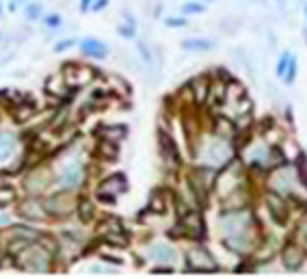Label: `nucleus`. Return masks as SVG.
I'll return each mask as SVG.
<instances>
[{
  "label": "nucleus",
  "mask_w": 307,
  "mask_h": 279,
  "mask_svg": "<svg viewBox=\"0 0 307 279\" xmlns=\"http://www.w3.org/2000/svg\"><path fill=\"white\" fill-rule=\"evenodd\" d=\"M279 2H283V0H279Z\"/></svg>",
  "instance_id": "obj_32"
},
{
  "label": "nucleus",
  "mask_w": 307,
  "mask_h": 279,
  "mask_svg": "<svg viewBox=\"0 0 307 279\" xmlns=\"http://www.w3.org/2000/svg\"><path fill=\"white\" fill-rule=\"evenodd\" d=\"M184 11L186 13H203L206 7H203V4H197V2H188V4H184Z\"/></svg>",
  "instance_id": "obj_18"
},
{
  "label": "nucleus",
  "mask_w": 307,
  "mask_h": 279,
  "mask_svg": "<svg viewBox=\"0 0 307 279\" xmlns=\"http://www.w3.org/2000/svg\"><path fill=\"white\" fill-rule=\"evenodd\" d=\"M266 202H268V208H271L273 218H275L277 223H283V221H286L288 208H286V203H283V199L277 197L275 193H271V195H266Z\"/></svg>",
  "instance_id": "obj_4"
},
{
  "label": "nucleus",
  "mask_w": 307,
  "mask_h": 279,
  "mask_svg": "<svg viewBox=\"0 0 307 279\" xmlns=\"http://www.w3.org/2000/svg\"><path fill=\"white\" fill-rule=\"evenodd\" d=\"M288 63H290V57H288V54H283L281 61H279V65H277V76H283V74H286Z\"/></svg>",
  "instance_id": "obj_19"
},
{
  "label": "nucleus",
  "mask_w": 307,
  "mask_h": 279,
  "mask_svg": "<svg viewBox=\"0 0 307 279\" xmlns=\"http://www.w3.org/2000/svg\"><path fill=\"white\" fill-rule=\"evenodd\" d=\"M286 72H288V82H292V80H294V72H296V63L292 61V59H290V63H288Z\"/></svg>",
  "instance_id": "obj_21"
},
{
  "label": "nucleus",
  "mask_w": 307,
  "mask_h": 279,
  "mask_svg": "<svg viewBox=\"0 0 307 279\" xmlns=\"http://www.w3.org/2000/svg\"><path fill=\"white\" fill-rule=\"evenodd\" d=\"M138 50H141V57L145 59L147 63H152V54H150V50H147V46L145 44H138Z\"/></svg>",
  "instance_id": "obj_22"
},
{
  "label": "nucleus",
  "mask_w": 307,
  "mask_h": 279,
  "mask_svg": "<svg viewBox=\"0 0 307 279\" xmlns=\"http://www.w3.org/2000/svg\"><path fill=\"white\" fill-rule=\"evenodd\" d=\"M184 48L186 50H210L212 48V41H206V39H190V41H186L184 44Z\"/></svg>",
  "instance_id": "obj_15"
},
{
  "label": "nucleus",
  "mask_w": 307,
  "mask_h": 279,
  "mask_svg": "<svg viewBox=\"0 0 307 279\" xmlns=\"http://www.w3.org/2000/svg\"><path fill=\"white\" fill-rule=\"evenodd\" d=\"M106 240H108L110 245H119V247H123V245H128V236H123L122 232H110L108 236H106Z\"/></svg>",
  "instance_id": "obj_16"
},
{
  "label": "nucleus",
  "mask_w": 307,
  "mask_h": 279,
  "mask_svg": "<svg viewBox=\"0 0 307 279\" xmlns=\"http://www.w3.org/2000/svg\"><path fill=\"white\" fill-rule=\"evenodd\" d=\"M15 152V139L11 134H0V160H7Z\"/></svg>",
  "instance_id": "obj_11"
},
{
  "label": "nucleus",
  "mask_w": 307,
  "mask_h": 279,
  "mask_svg": "<svg viewBox=\"0 0 307 279\" xmlns=\"http://www.w3.org/2000/svg\"><path fill=\"white\" fill-rule=\"evenodd\" d=\"M80 178H82V169H80V167H78V165H69L67 169L59 175V182H61L65 188H72V186H76L78 182H80Z\"/></svg>",
  "instance_id": "obj_5"
},
{
  "label": "nucleus",
  "mask_w": 307,
  "mask_h": 279,
  "mask_svg": "<svg viewBox=\"0 0 307 279\" xmlns=\"http://www.w3.org/2000/svg\"><path fill=\"white\" fill-rule=\"evenodd\" d=\"M37 206H39L37 202H26L24 206L20 208V215L26 217V218H39L41 217V208H39V210H32V208H37Z\"/></svg>",
  "instance_id": "obj_14"
},
{
  "label": "nucleus",
  "mask_w": 307,
  "mask_h": 279,
  "mask_svg": "<svg viewBox=\"0 0 307 279\" xmlns=\"http://www.w3.org/2000/svg\"><path fill=\"white\" fill-rule=\"evenodd\" d=\"M119 35H122V37H134L132 29H125V26H119Z\"/></svg>",
  "instance_id": "obj_26"
},
{
  "label": "nucleus",
  "mask_w": 307,
  "mask_h": 279,
  "mask_svg": "<svg viewBox=\"0 0 307 279\" xmlns=\"http://www.w3.org/2000/svg\"><path fill=\"white\" fill-rule=\"evenodd\" d=\"M283 264H286V268H290V271H294V268H299L301 264V251L296 245H288L286 251H283Z\"/></svg>",
  "instance_id": "obj_8"
},
{
  "label": "nucleus",
  "mask_w": 307,
  "mask_h": 279,
  "mask_svg": "<svg viewBox=\"0 0 307 279\" xmlns=\"http://www.w3.org/2000/svg\"><path fill=\"white\" fill-rule=\"evenodd\" d=\"M72 44H74L72 39H69V41H63V44H59V46H57V50H65V48H69Z\"/></svg>",
  "instance_id": "obj_28"
},
{
  "label": "nucleus",
  "mask_w": 307,
  "mask_h": 279,
  "mask_svg": "<svg viewBox=\"0 0 307 279\" xmlns=\"http://www.w3.org/2000/svg\"><path fill=\"white\" fill-rule=\"evenodd\" d=\"M125 188H128V180H125L122 173H117L100 186V193H108L110 197H115V195H119V193H125Z\"/></svg>",
  "instance_id": "obj_2"
},
{
  "label": "nucleus",
  "mask_w": 307,
  "mask_h": 279,
  "mask_svg": "<svg viewBox=\"0 0 307 279\" xmlns=\"http://www.w3.org/2000/svg\"><path fill=\"white\" fill-rule=\"evenodd\" d=\"M91 2H93V0H82V9H89Z\"/></svg>",
  "instance_id": "obj_29"
},
{
  "label": "nucleus",
  "mask_w": 307,
  "mask_h": 279,
  "mask_svg": "<svg viewBox=\"0 0 307 279\" xmlns=\"http://www.w3.org/2000/svg\"><path fill=\"white\" fill-rule=\"evenodd\" d=\"M78 215H80V218L85 223L91 221V217H93V203L89 202V199H82V202L78 203Z\"/></svg>",
  "instance_id": "obj_13"
},
{
  "label": "nucleus",
  "mask_w": 307,
  "mask_h": 279,
  "mask_svg": "<svg viewBox=\"0 0 307 279\" xmlns=\"http://www.w3.org/2000/svg\"><path fill=\"white\" fill-rule=\"evenodd\" d=\"M46 91L48 93H57V95H65V85L61 78H48V82H46Z\"/></svg>",
  "instance_id": "obj_12"
},
{
  "label": "nucleus",
  "mask_w": 307,
  "mask_h": 279,
  "mask_svg": "<svg viewBox=\"0 0 307 279\" xmlns=\"http://www.w3.org/2000/svg\"><path fill=\"white\" fill-rule=\"evenodd\" d=\"M150 210L156 212V215H162L165 212V199L160 197V195H154L152 202H150Z\"/></svg>",
  "instance_id": "obj_17"
},
{
  "label": "nucleus",
  "mask_w": 307,
  "mask_h": 279,
  "mask_svg": "<svg viewBox=\"0 0 307 279\" xmlns=\"http://www.w3.org/2000/svg\"><path fill=\"white\" fill-rule=\"evenodd\" d=\"M190 268H193V271H215L216 264L212 262V258L208 255V251L195 249L193 253H190Z\"/></svg>",
  "instance_id": "obj_1"
},
{
  "label": "nucleus",
  "mask_w": 307,
  "mask_h": 279,
  "mask_svg": "<svg viewBox=\"0 0 307 279\" xmlns=\"http://www.w3.org/2000/svg\"><path fill=\"white\" fill-rule=\"evenodd\" d=\"M182 227H184V234H190V236H201L203 234V223H201V217L195 215V212H186L182 217Z\"/></svg>",
  "instance_id": "obj_3"
},
{
  "label": "nucleus",
  "mask_w": 307,
  "mask_h": 279,
  "mask_svg": "<svg viewBox=\"0 0 307 279\" xmlns=\"http://www.w3.org/2000/svg\"><path fill=\"white\" fill-rule=\"evenodd\" d=\"M106 4H108V0H97V2L93 4V11H102V9H104Z\"/></svg>",
  "instance_id": "obj_25"
},
{
  "label": "nucleus",
  "mask_w": 307,
  "mask_h": 279,
  "mask_svg": "<svg viewBox=\"0 0 307 279\" xmlns=\"http://www.w3.org/2000/svg\"><path fill=\"white\" fill-rule=\"evenodd\" d=\"M39 13H41V7H39V4H31L29 11H26V16H29L31 20H35V17L39 16Z\"/></svg>",
  "instance_id": "obj_20"
},
{
  "label": "nucleus",
  "mask_w": 307,
  "mask_h": 279,
  "mask_svg": "<svg viewBox=\"0 0 307 279\" xmlns=\"http://www.w3.org/2000/svg\"><path fill=\"white\" fill-rule=\"evenodd\" d=\"M128 134V130L123 125H104L100 128V137H104V141H122Z\"/></svg>",
  "instance_id": "obj_9"
},
{
  "label": "nucleus",
  "mask_w": 307,
  "mask_h": 279,
  "mask_svg": "<svg viewBox=\"0 0 307 279\" xmlns=\"http://www.w3.org/2000/svg\"><path fill=\"white\" fill-rule=\"evenodd\" d=\"M160 150H162V156H165L167 160H180V154H178V150H175L169 134H160Z\"/></svg>",
  "instance_id": "obj_10"
},
{
  "label": "nucleus",
  "mask_w": 307,
  "mask_h": 279,
  "mask_svg": "<svg viewBox=\"0 0 307 279\" xmlns=\"http://www.w3.org/2000/svg\"><path fill=\"white\" fill-rule=\"evenodd\" d=\"M184 24H186L184 17H178V20H173V17H171V20H167V26H184Z\"/></svg>",
  "instance_id": "obj_24"
},
{
  "label": "nucleus",
  "mask_w": 307,
  "mask_h": 279,
  "mask_svg": "<svg viewBox=\"0 0 307 279\" xmlns=\"http://www.w3.org/2000/svg\"><path fill=\"white\" fill-rule=\"evenodd\" d=\"M15 2H24V0H15Z\"/></svg>",
  "instance_id": "obj_30"
},
{
  "label": "nucleus",
  "mask_w": 307,
  "mask_h": 279,
  "mask_svg": "<svg viewBox=\"0 0 307 279\" xmlns=\"http://www.w3.org/2000/svg\"><path fill=\"white\" fill-rule=\"evenodd\" d=\"M82 52L89 54V57H95V59H104L106 54H108V50H106V46L100 44V41L87 39V41H82Z\"/></svg>",
  "instance_id": "obj_6"
},
{
  "label": "nucleus",
  "mask_w": 307,
  "mask_h": 279,
  "mask_svg": "<svg viewBox=\"0 0 307 279\" xmlns=\"http://www.w3.org/2000/svg\"><path fill=\"white\" fill-rule=\"evenodd\" d=\"M102 258H104L106 262H113V264H117V266H119V264H123V260H122V258H117V255H108V253H104V255H102Z\"/></svg>",
  "instance_id": "obj_23"
},
{
  "label": "nucleus",
  "mask_w": 307,
  "mask_h": 279,
  "mask_svg": "<svg viewBox=\"0 0 307 279\" xmlns=\"http://www.w3.org/2000/svg\"><path fill=\"white\" fill-rule=\"evenodd\" d=\"M46 22H48L50 26H59V22H61V20H59V16H48V20H46Z\"/></svg>",
  "instance_id": "obj_27"
},
{
  "label": "nucleus",
  "mask_w": 307,
  "mask_h": 279,
  "mask_svg": "<svg viewBox=\"0 0 307 279\" xmlns=\"http://www.w3.org/2000/svg\"><path fill=\"white\" fill-rule=\"evenodd\" d=\"M305 13H307V4H305Z\"/></svg>",
  "instance_id": "obj_31"
},
{
  "label": "nucleus",
  "mask_w": 307,
  "mask_h": 279,
  "mask_svg": "<svg viewBox=\"0 0 307 279\" xmlns=\"http://www.w3.org/2000/svg\"><path fill=\"white\" fill-rule=\"evenodd\" d=\"M150 255L158 262H173L175 260V251L169 245H154L150 249Z\"/></svg>",
  "instance_id": "obj_7"
}]
</instances>
